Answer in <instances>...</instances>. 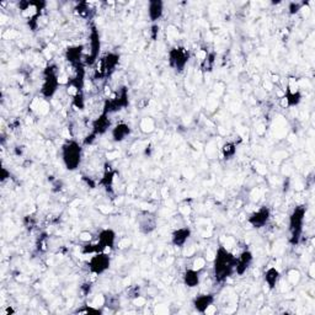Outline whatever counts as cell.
Segmentation results:
<instances>
[{
	"label": "cell",
	"mask_w": 315,
	"mask_h": 315,
	"mask_svg": "<svg viewBox=\"0 0 315 315\" xmlns=\"http://www.w3.org/2000/svg\"><path fill=\"white\" fill-rule=\"evenodd\" d=\"M237 256L227 250V247L219 246L213 260L214 278L218 282H224L235 272Z\"/></svg>",
	"instance_id": "1"
},
{
	"label": "cell",
	"mask_w": 315,
	"mask_h": 315,
	"mask_svg": "<svg viewBox=\"0 0 315 315\" xmlns=\"http://www.w3.org/2000/svg\"><path fill=\"white\" fill-rule=\"evenodd\" d=\"M60 156L63 164L68 170L73 171L80 167L81 156H83V148L75 141H68L60 148Z\"/></svg>",
	"instance_id": "2"
},
{
	"label": "cell",
	"mask_w": 315,
	"mask_h": 315,
	"mask_svg": "<svg viewBox=\"0 0 315 315\" xmlns=\"http://www.w3.org/2000/svg\"><path fill=\"white\" fill-rule=\"evenodd\" d=\"M307 213V208L304 206L296 207L289 217V239L292 244H297L299 241L303 233V225H304V218Z\"/></svg>",
	"instance_id": "3"
},
{
	"label": "cell",
	"mask_w": 315,
	"mask_h": 315,
	"mask_svg": "<svg viewBox=\"0 0 315 315\" xmlns=\"http://www.w3.org/2000/svg\"><path fill=\"white\" fill-rule=\"evenodd\" d=\"M59 76H58L57 71L48 67L44 72V79L43 84L41 88V95L44 99H51L55 96V94L58 90V85H59Z\"/></svg>",
	"instance_id": "4"
},
{
	"label": "cell",
	"mask_w": 315,
	"mask_h": 315,
	"mask_svg": "<svg viewBox=\"0 0 315 315\" xmlns=\"http://www.w3.org/2000/svg\"><path fill=\"white\" fill-rule=\"evenodd\" d=\"M89 270L94 275H102L106 272L111 265V259L107 253H97L89 259Z\"/></svg>",
	"instance_id": "5"
},
{
	"label": "cell",
	"mask_w": 315,
	"mask_h": 315,
	"mask_svg": "<svg viewBox=\"0 0 315 315\" xmlns=\"http://www.w3.org/2000/svg\"><path fill=\"white\" fill-rule=\"evenodd\" d=\"M169 62L172 68L181 72L185 69L188 62L187 50L183 47H175L169 52Z\"/></svg>",
	"instance_id": "6"
},
{
	"label": "cell",
	"mask_w": 315,
	"mask_h": 315,
	"mask_svg": "<svg viewBox=\"0 0 315 315\" xmlns=\"http://www.w3.org/2000/svg\"><path fill=\"white\" fill-rule=\"evenodd\" d=\"M118 60H120V56L116 55V53H109L97 62V72L102 76L110 75L117 67Z\"/></svg>",
	"instance_id": "7"
},
{
	"label": "cell",
	"mask_w": 315,
	"mask_h": 315,
	"mask_svg": "<svg viewBox=\"0 0 315 315\" xmlns=\"http://www.w3.org/2000/svg\"><path fill=\"white\" fill-rule=\"evenodd\" d=\"M271 218V212L267 207H261V208L256 209L255 212L250 214V217L247 218V222L253 225L254 228H262L263 225L267 224V222Z\"/></svg>",
	"instance_id": "8"
},
{
	"label": "cell",
	"mask_w": 315,
	"mask_h": 315,
	"mask_svg": "<svg viewBox=\"0 0 315 315\" xmlns=\"http://www.w3.org/2000/svg\"><path fill=\"white\" fill-rule=\"evenodd\" d=\"M89 43H90V50H89L88 56H86V62L89 64H93V63L96 62V58L99 57L100 52V36L95 29L92 31Z\"/></svg>",
	"instance_id": "9"
},
{
	"label": "cell",
	"mask_w": 315,
	"mask_h": 315,
	"mask_svg": "<svg viewBox=\"0 0 315 315\" xmlns=\"http://www.w3.org/2000/svg\"><path fill=\"white\" fill-rule=\"evenodd\" d=\"M254 256L253 254L249 250H244L242 253L239 254V256L237 258V266H235V272L239 276L244 275L247 271V268L250 267V265L253 263Z\"/></svg>",
	"instance_id": "10"
},
{
	"label": "cell",
	"mask_w": 315,
	"mask_h": 315,
	"mask_svg": "<svg viewBox=\"0 0 315 315\" xmlns=\"http://www.w3.org/2000/svg\"><path fill=\"white\" fill-rule=\"evenodd\" d=\"M97 242L104 247L105 250L110 251L115 246L116 233L112 229H102L99 233V237H97Z\"/></svg>",
	"instance_id": "11"
},
{
	"label": "cell",
	"mask_w": 315,
	"mask_h": 315,
	"mask_svg": "<svg viewBox=\"0 0 315 315\" xmlns=\"http://www.w3.org/2000/svg\"><path fill=\"white\" fill-rule=\"evenodd\" d=\"M164 15V3L160 0H151L148 4V18L151 22L160 20Z\"/></svg>",
	"instance_id": "12"
},
{
	"label": "cell",
	"mask_w": 315,
	"mask_h": 315,
	"mask_svg": "<svg viewBox=\"0 0 315 315\" xmlns=\"http://www.w3.org/2000/svg\"><path fill=\"white\" fill-rule=\"evenodd\" d=\"M130 134V127L127 123L120 122L111 130V137L115 142H123Z\"/></svg>",
	"instance_id": "13"
},
{
	"label": "cell",
	"mask_w": 315,
	"mask_h": 315,
	"mask_svg": "<svg viewBox=\"0 0 315 315\" xmlns=\"http://www.w3.org/2000/svg\"><path fill=\"white\" fill-rule=\"evenodd\" d=\"M214 303V297L212 295H201L193 300V307L198 313H206L209 307Z\"/></svg>",
	"instance_id": "14"
},
{
	"label": "cell",
	"mask_w": 315,
	"mask_h": 315,
	"mask_svg": "<svg viewBox=\"0 0 315 315\" xmlns=\"http://www.w3.org/2000/svg\"><path fill=\"white\" fill-rule=\"evenodd\" d=\"M110 125H111V122H110L109 120V115H107V113H102V115L100 116L97 120H95L94 123H93V134H94L95 137L100 136V134H104V133H106L107 130H109Z\"/></svg>",
	"instance_id": "15"
},
{
	"label": "cell",
	"mask_w": 315,
	"mask_h": 315,
	"mask_svg": "<svg viewBox=\"0 0 315 315\" xmlns=\"http://www.w3.org/2000/svg\"><path fill=\"white\" fill-rule=\"evenodd\" d=\"M191 237V230L188 228H179L171 235V241L175 246L183 247Z\"/></svg>",
	"instance_id": "16"
},
{
	"label": "cell",
	"mask_w": 315,
	"mask_h": 315,
	"mask_svg": "<svg viewBox=\"0 0 315 315\" xmlns=\"http://www.w3.org/2000/svg\"><path fill=\"white\" fill-rule=\"evenodd\" d=\"M200 272L198 270H195L193 267L186 270L185 274H184V282L187 287L190 288H195V287L198 286L200 283Z\"/></svg>",
	"instance_id": "17"
},
{
	"label": "cell",
	"mask_w": 315,
	"mask_h": 315,
	"mask_svg": "<svg viewBox=\"0 0 315 315\" xmlns=\"http://www.w3.org/2000/svg\"><path fill=\"white\" fill-rule=\"evenodd\" d=\"M279 279V271L276 267L267 268V271L265 272V283L270 289L276 288L277 283Z\"/></svg>",
	"instance_id": "18"
},
{
	"label": "cell",
	"mask_w": 315,
	"mask_h": 315,
	"mask_svg": "<svg viewBox=\"0 0 315 315\" xmlns=\"http://www.w3.org/2000/svg\"><path fill=\"white\" fill-rule=\"evenodd\" d=\"M156 227V221L153 216H144L143 218L139 221V229H141L142 233L144 234H149V233L153 232Z\"/></svg>",
	"instance_id": "19"
},
{
	"label": "cell",
	"mask_w": 315,
	"mask_h": 315,
	"mask_svg": "<svg viewBox=\"0 0 315 315\" xmlns=\"http://www.w3.org/2000/svg\"><path fill=\"white\" fill-rule=\"evenodd\" d=\"M83 53H84L83 47H81V46L80 47L76 46V47H72L67 51V57H68V59L71 60L72 63H75L78 62V60H80Z\"/></svg>",
	"instance_id": "20"
},
{
	"label": "cell",
	"mask_w": 315,
	"mask_h": 315,
	"mask_svg": "<svg viewBox=\"0 0 315 315\" xmlns=\"http://www.w3.org/2000/svg\"><path fill=\"white\" fill-rule=\"evenodd\" d=\"M113 176H115V174L112 171H106L105 172L104 177H102L101 180V184L105 186V187H109V186L112 185V183H113Z\"/></svg>",
	"instance_id": "21"
},
{
	"label": "cell",
	"mask_w": 315,
	"mask_h": 315,
	"mask_svg": "<svg viewBox=\"0 0 315 315\" xmlns=\"http://www.w3.org/2000/svg\"><path fill=\"white\" fill-rule=\"evenodd\" d=\"M142 130H143V132H151V130H154V125H153V122H151L150 120H149V118H146V120L143 121V122H142Z\"/></svg>",
	"instance_id": "22"
},
{
	"label": "cell",
	"mask_w": 315,
	"mask_h": 315,
	"mask_svg": "<svg viewBox=\"0 0 315 315\" xmlns=\"http://www.w3.org/2000/svg\"><path fill=\"white\" fill-rule=\"evenodd\" d=\"M303 9V5L299 3H292L289 5V13L291 14H297L298 11H300Z\"/></svg>",
	"instance_id": "23"
},
{
	"label": "cell",
	"mask_w": 315,
	"mask_h": 315,
	"mask_svg": "<svg viewBox=\"0 0 315 315\" xmlns=\"http://www.w3.org/2000/svg\"><path fill=\"white\" fill-rule=\"evenodd\" d=\"M80 240L83 242H89L90 241V240H92V233H89V232H83V233H80Z\"/></svg>",
	"instance_id": "24"
}]
</instances>
